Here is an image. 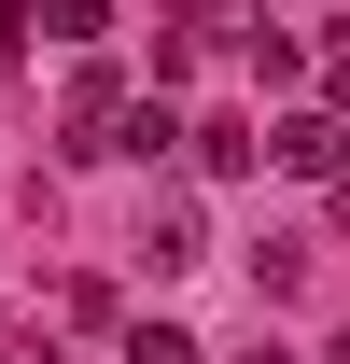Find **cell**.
I'll return each mask as SVG.
<instances>
[{"label": "cell", "mask_w": 350, "mask_h": 364, "mask_svg": "<svg viewBox=\"0 0 350 364\" xmlns=\"http://www.w3.org/2000/svg\"><path fill=\"white\" fill-rule=\"evenodd\" d=\"M336 364H350V336H336Z\"/></svg>", "instance_id": "obj_8"}, {"label": "cell", "mask_w": 350, "mask_h": 364, "mask_svg": "<svg viewBox=\"0 0 350 364\" xmlns=\"http://www.w3.org/2000/svg\"><path fill=\"white\" fill-rule=\"evenodd\" d=\"M253 154H266V140L238 127V112H211V127H196V168H224V182H238V168H253Z\"/></svg>", "instance_id": "obj_4"}, {"label": "cell", "mask_w": 350, "mask_h": 364, "mask_svg": "<svg viewBox=\"0 0 350 364\" xmlns=\"http://www.w3.org/2000/svg\"><path fill=\"white\" fill-rule=\"evenodd\" d=\"M98 14H112V0H28V28H43V43H98Z\"/></svg>", "instance_id": "obj_5"}, {"label": "cell", "mask_w": 350, "mask_h": 364, "mask_svg": "<svg viewBox=\"0 0 350 364\" xmlns=\"http://www.w3.org/2000/svg\"><path fill=\"white\" fill-rule=\"evenodd\" d=\"M169 140H196V127H182L169 98H140V112H127V140H112V154H140V168H154V154H169Z\"/></svg>", "instance_id": "obj_3"}, {"label": "cell", "mask_w": 350, "mask_h": 364, "mask_svg": "<svg viewBox=\"0 0 350 364\" xmlns=\"http://www.w3.org/2000/svg\"><path fill=\"white\" fill-rule=\"evenodd\" d=\"M140 252H154V267H196V252H211V225H196V196H154V225H140Z\"/></svg>", "instance_id": "obj_2"}, {"label": "cell", "mask_w": 350, "mask_h": 364, "mask_svg": "<svg viewBox=\"0 0 350 364\" xmlns=\"http://www.w3.org/2000/svg\"><path fill=\"white\" fill-rule=\"evenodd\" d=\"M266 168H295V182H350V112H295V127H266Z\"/></svg>", "instance_id": "obj_1"}, {"label": "cell", "mask_w": 350, "mask_h": 364, "mask_svg": "<svg viewBox=\"0 0 350 364\" xmlns=\"http://www.w3.org/2000/svg\"><path fill=\"white\" fill-rule=\"evenodd\" d=\"M336 112H350V43H336Z\"/></svg>", "instance_id": "obj_7"}, {"label": "cell", "mask_w": 350, "mask_h": 364, "mask_svg": "<svg viewBox=\"0 0 350 364\" xmlns=\"http://www.w3.org/2000/svg\"><path fill=\"white\" fill-rule=\"evenodd\" d=\"M127 364H196V336H182V322H140V336H127Z\"/></svg>", "instance_id": "obj_6"}]
</instances>
